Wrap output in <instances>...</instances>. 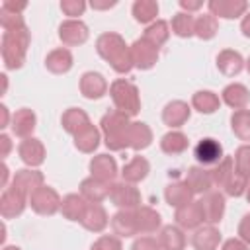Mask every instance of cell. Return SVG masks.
<instances>
[{"mask_svg": "<svg viewBox=\"0 0 250 250\" xmlns=\"http://www.w3.org/2000/svg\"><path fill=\"white\" fill-rule=\"evenodd\" d=\"M8 176H10V168H8V164L4 162V164H2V180H0V188H4V189H6V186H8Z\"/></svg>", "mask_w": 250, "mask_h": 250, "instance_id": "58", "label": "cell"}, {"mask_svg": "<svg viewBox=\"0 0 250 250\" xmlns=\"http://www.w3.org/2000/svg\"><path fill=\"white\" fill-rule=\"evenodd\" d=\"M248 180H250V178H246V176H242V174L234 172V174H232V178L227 182V186H225L223 189H225V193H227V195H230V197H240V195H244V193H246Z\"/></svg>", "mask_w": 250, "mask_h": 250, "instance_id": "46", "label": "cell"}, {"mask_svg": "<svg viewBox=\"0 0 250 250\" xmlns=\"http://www.w3.org/2000/svg\"><path fill=\"white\" fill-rule=\"evenodd\" d=\"M201 209H203V217L207 225H217L221 223L223 215H225V195L219 191H207L203 195V199H199Z\"/></svg>", "mask_w": 250, "mask_h": 250, "instance_id": "18", "label": "cell"}, {"mask_svg": "<svg viewBox=\"0 0 250 250\" xmlns=\"http://www.w3.org/2000/svg\"><path fill=\"white\" fill-rule=\"evenodd\" d=\"M188 188L193 191V195H205L207 191H211V188L215 186L213 184V174L211 170H207L205 166H191L188 168V174H186V180Z\"/></svg>", "mask_w": 250, "mask_h": 250, "instance_id": "16", "label": "cell"}, {"mask_svg": "<svg viewBox=\"0 0 250 250\" xmlns=\"http://www.w3.org/2000/svg\"><path fill=\"white\" fill-rule=\"evenodd\" d=\"M90 37L88 25L82 20H64L59 25V39L64 47H76L84 45Z\"/></svg>", "mask_w": 250, "mask_h": 250, "instance_id": "6", "label": "cell"}, {"mask_svg": "<svg viewBox=\"0 0 250 250\" xmlns=\"http://www.w3.org/2000/svg\"><path fill=\"white\" fill-rule=\"evenodd\" d=\"M88 201L80 195V193H68L62 197V203H61V215L66 219V221H76L80 223L84 219V213L88 209Z\"/></svg>", "mask_w": 250, "mask_h": 250, "instance_id": "25", "label": "cell"}, {"mask_svg": "<svg viewBox=\"0 0 250 250\" xmlns=\"http://www.w3.org/2000/svg\"><path fill=\"white\" fill-rule=\"evenodd\" d=\"M170 31L182 39H188V37H193L195 35V18L188 12H178L172 16V21H170Z\"/></svg>", "mask_w": 250, "mask_h": 250, "instance_id": "37", "label": "cell"}, {"mask_svg": "<svg viewBox=\"0 0 250 250\" xmlns=\"http://www.w3.org/2000/svg\"><path fill=\"white\" fill-rule=\"evenodd\" d=\"M221 100L223 104H227L230 109L238 111V109H246V105L250 104V92L244 84L240 82H232V84H227L221 92Z\"/></svg>", "mask_w": 250, "mask_h": 250, "instance_id": "21", "label": "cell"}, {"mask_svg": "<svg viewBox=\"0 0 250 250\" xmlns=\"http://www.w3.org/2000/svg\"><path fill=\"white\" fill-rule=\"evenodd\" d=\"M109 96L111 102L115 105L117 111L125 113L127 117H135L141 111V96H139V88L125 80V78H117L109 84Z\"/></svg>", "mask_w": 250, "mask_h": 250, "instance_id": "3", "label": "cell"}, {"mask_svg": "<svg viewBox=\"0 0 250 250\" xmlns=\"http://www.w3.org/2000/svg\"><path fill=\"white\" fill-rule=\"evenodd\" d=\"M27 203H29V199L25 195H21L20 191H16L12 188H6L2 191V197H0V215H2V219L20 217L25 211Z\"/></svg>", "mask_w": 250, "mask_h": 250, "instance_id": "15", "label": "cell"}, {"mask_svg": "<svg viewBox=\"0 0 250 250\" xmlns=\"http://www.w3.org/2000/svg\"><path fill=\"white\" fill-rule=\"evenodd\" d=\"M152 143V131L143 121H131L129 127V148L133 150H145Z\"/></svg>", "mask_w": 250, "mask_h": 250, "instance_id": "33", "label": "cell"}, {"mask_svg": "<svg viewBox=\"0 0 250 250\" xmlns=\"http://www.w3.org/2000/svg\"><path fill=\"white\" fill-rule=\"evenodd\" d=\"M117 2L115 0H111V2H98V0H92L90 2V6L94 8V10H109V8H113Z\"/></svg>", "mask_w": 250, "mask_h": 250, "instance_id": "57", "label": "cell"}, {"mask_svg": "<svg viewBox=\"0 0 250 250\" xmlns=\"http://www.w3.org/2000/svg\"><path fill=\"white\" fill-rule=\"evenodd\" d=\"M129 47H131V57H133L135 68L150 70L158 62V49L152 43H148L146 39L141 37V39L133 41V45H129Z\"/></svg>", "mask_w": 250, "mask_h": 250, "instance_id": "8", "label": "cell"}, {"mask_svg": "<svg viewBox=\"0 0 250 250\" xmlns=\"http://www.w3.org/2000/svg\"><path fill=\"white\" fill-rule=\"evenodd\" d=\"M150 172V164L145 156H133L121 170V178L127 184H139L143 182Z\"/></svg>", "mask_w": 250, "mask_h": 250, "instance_id": "29", "label": "cell"}, {"mask_svg": "<svg viewBox=\"0 0 250 250\" xmlns=\"http://www.w3.org/2000/svg\"><path fill=\"white\" fill-rule=\"evenodd\" d=\"M61 203H62V199L57 193V189L51 186H45V184L29 195V207L37 215H43V217H53L55 213H59Z\"/></svg>", "mask_w": 250, "mask_h": 250, "instance_id": "4", "label": "cell"}, {"mask_svg": "<svg viewBox=\"0 0 250 250\" xmlns=\"http://www.w3.org/2000/svg\"><path fill=\"white\" fill-rule=\"evenodd\" d=\"M29 43H31V33L27 27L2 33L0 53H2V62L8 70H18L23 66Z\"/></svg>", "mask_w": 250, "mask_h": 250, "instance_id": "1", "label": "cell"}, {"mask_svg": "<svg viewBox=\"0 0 250 250\" xmlns=\"http://www.w3.org/2000/svg\"><path fill=\"white\" fill-rule=\"evenodd\" d=\"M240 31H242L244 37H250V12L244 14V18L240 21Z\"/></svg>", "mask_w": 250, "mask_h": 250, "instance_id": "56", "label": "cell"}, {"mask_svg": "<svg viewBox=\"0 0 250 250\" xmlns=\"http://www.w3.org/2000/svg\"><path fill=\"white\" fill-rule=\"evenodd\" d=\"M236 172L234 168V158L232 156H223V160L219 164H215V168L211 170L213 174V184L219 188H225L227 182L232 178V174Z\"/></svg>", "mask_w": 250, "mask_h": 250, "instance_id": "43", "label": "cell"}, {"mask_svg": "<svg viewBox=\"0 0 250 250\" xmlns=\"http://www.w3.org/2000/svg\"><path fill=\"white\" fill-rule=\"evenodd\" d=\"M61 125H62V129L68 133V135H76V133H80L82 129H86L88 125H90V117H88V113L84 111V109H80V107H68L64 113H62V117H61Z\"/></svg>", "mask_w": 250, "mask_h": 250, "instance_id": "30", "label": "cell"}, {"mask_svg": "<svg viewBox=\"0 0 250 250\" xmlns=\"http://www.w3.org/2000/svg\"><path fill=\"white\" fill-rule=\"evenodd\" d=\"M100 141H102V131L92 123L86 129H82L80 133L74 135V146L84 154H92L98 148Z\"/></svg>", "mask_w": 250, "mask_h": 250, "instance_id": "34", "label": "cell"}, {"mask_svg": "<svg viewBox=\"0 0 250 250\" xmlns=\"http://www.w3.org/2000/svg\"><path fill=\"white\" fill-rule=\"evenodd\" d=\"M0 23H2L4 31H14V29L25 27V21H23L21 12L12 10L6 4H2V8H0Z\"/></svg>", "mask_w": 250, "mask_h": 250, "instance_id": "45", "label": "cell"}, {"mask_svg": "<svg viewBox=\"0 0 250 250\" xmlns=\"http://www.w3.org/2000/svg\"><path fill=\"white\" fill-rule=\"evenodd\" d=\"M10 150H12V139L6 133H2L0 135V156L6 158L10 154Z\"/></svg>", "mask_w": 250, "mask_h": 250, "instance_id": "54", "label": "cell"}, {"mask_svg": "<svg viewBox=\"0 0 250 250\" xmlns=\"http://www.w3.org/2000/svg\"><path fill=\"white\" fill-rule=\"evenodd\" d=\"M221 105V100L215 92L211 90H197L193 96H191V107L203 115H211L219 109Z\"/></svg>", "mask_w": 250, "mask_h": 250, "instance_id": "35", "label": "cell"}, {"mask_svg": "<svg viewBox=\"0 0 250 250\" xmlns=\"http://www.w3.org/2000/svg\"><path fill=\"white\" fill-rule=\"evenodd\" d=\"M78 88H80V94L86 98V100H100L107 94V80L104 78V74L100 72H94V70H88L80 76V82H78Z\"/></svg>", "mask_w": 250, "mask_h": 250, "instance_id": "11", "label": "cell"}, {"mask_svg": "<svg viewBox=\"0 0 250 250\" xmlns=\"http://www.w3.org/2000/svg\"><path fill=\"white\" fill-rule=\"evenodd\" d=\"M158 242H160L162 250H184L186 234L178 225H166L158 232Z\"/></svg>", "mask_w": 250, "mask_h": 250, "instance_id": "32", "label": "cell"}, {"mask_svg": "<svg viewBox=\"0 0 250 250\" xmlns=\"http://www.w3.org/2000/svg\"><path fill=\"white\" fill-rule=\"evenodd\" d=\"M90 176L96 180H102L105 184H113L117 178V162L109 154H96L90 160Z\"/></svg>", "mask_w": 250, "mask_h": 250, "instance_id": "17", "label": "cell"}, {"mask_svg": "<svg viewBox=\"0 0 250 250\" xmlns=\"http://www.w3.org/2000/svg\"><path fill=\"white\" fill-rule=\"evenodd\" d=\"M18 154L21 158V162L27 166V168H37L45 162V156H47V150L43 146V143L35 137H29V139H23L20 145H18Z\"/></svg>", "mask_w": 250, "mask_h": 250, "instance_id": "12", "label": "cell"}, {"mask_svg": "<svg viewBox=\"0 0 250 250\" xmlns=\"http://www.w3.org/2000/svg\"><path fill=\"white\" fill-rule=\"evenodd\" d=\"M191 244L195 250H217L221 244V232L215 225H201L195 229Z\"/></svg>", "mask_w": 250, "mask_h": 250, "instance_id": "22", "label": "cell"}, {"mask_svg": "<svg viewBox=\"0 0 250 250\" xmlns=\"http://www.w3.org/2000/svg\"><path fill=\"white\" fill-rule=\"evenodd\" d=\"M244 195H246V201L250 203V180H248V188H246V193Z\"/></svg>", "mask_w": 250, "mask_h": 250, "instance_id": "59", "label": "cell"}, {"mask_svg": "<svg viewBox=\"0 0 250 250\" xmlns=\"http://www.w3.org/2000/svg\"><path fill=\"white\" fill-rule=\"evenodd\" d=\"M193 156L199 166H215L223 160V145L213 137H205L195 145Z\"/></svg>", "mask_w": 250, "mask_h": 250, "instance_id": "9", "label": "cell"}, {"mask_svg": "<svg viewBox=\"0 0 250 250\" xmlns=\"http://www.w3.org/2000/svg\"><path fill=\"white\" fill-rule=\"evenodd\" d=\"M10 123H12V115H10L8 107L2 104V105H0V129L10 127Z\"/></svg>", "mask_w": 250, "mask_h": 250, "instance_id": "55", "label": "cell"}, {"mask_svg": "<svg viewBox=\"0 0 250 250\" xmlns=\"http://www.w3.org/2000/svg\"><path fill=\"white\" fill-rule=\"evenodd\" d=\"M80 195L88 201V203H102L104 199L109 197V184L96 180L94 176L84 178L80 182Z\"/></svg>", "mask_w": 250, "mask_h": 250, "instance_id": "24", "label": "cell"}, {"mask_svg": "<svg viewBox=\"0 0 250 250\" xmlns=\"http://www.w3.org/2000/svg\"><path fill=\"white\" fill-rule=\"evenodd\" d=\"M238 238L240 240H244L248 246H250V213H246L242 219H240V223H238Z\"/></svg>", "mask_w": 250, "mask_h": 250, "instance_id": "51", "label": "cell"}, {"mask_svg": "<svg viewBox=\"0 0 250 250\" xmlns=\"http://www.w3.org/2000/svg\"><path fill=\"white\" fill-rule=\"evenodd\" d=\"M189 115H191V107H189L186 102H182V100H172V102H168V104L164 105V109H162V123L168 125V127L174 131V129L184 127V125L188 123Z\"/></svg>", "mask_w": 250, "mask_h": 250, "instance_id": "14", "label": "cell"}, {"mask_svg": "<svg viewBox=\"0 0 250 250\" xmlns=\"http://www.w3.org/2000/svg\"><path fill=\"white\" fill-rule=\"evenodd\" d=\"M35 125H37V117L35 113L29 109V107H21L18 109L16 113H12V123H10V129L16 137H20L21 141L23 139H29L35 131Z\"/></svg>", "mask_w": 250, "mask_h": 250, "instance_id": "19", "label": "cell"}, {"mask_svg": "<svg viewBox=\"0 0 250 250\" xmlns=\"http://www.w3.org/2000/svg\"><path fill=\"white\" fill-rule=\"evenodd\" d=\"M188 137L182 133V131H168L162 139H160V150L164 154H170V156H176V154H182L188 150Z\"/></svg>", "mask_w": 250, "mask_h": 250, "instance_id": "36", "label": "cell"}, {"mask_svg": "<svg viewBox=\"0 0 250 250\" xmlns=\"http://www.w3.org/2000/svg\"><path fill=\"white\" fill-rule=\"evenodd\" d=\"M131 12H133L135 21L150 25L152 21H156V16H158V4H156L154 0H135Z\"/></svg>", "mask_w": 250, "mask_h": 250, "instance_id": "40", "label": "cell"}, {"mask_svg": "<svg viewBox=\"0 0 250 250\" xmlns=\"http://www.w3.org/2000/svg\"><path fill=\"white\" fill-rule=\"evenodd\" d=\"M131 250H162L158 238H152V236H141L133 242Z\"/></svg>", "mask_w": 250, "mask_h": 250, "instance_id": "50", "label": "cell"}, {"mask_svg": "<svg viewBox=\"0 0 250 250\" xmlns=\"http://www.w3.org/2000/svg\"><path fill=\"white\" fill-rule=\"evenodd\" d=\"M107 223H109L107 213L100 203H90L84 213V219L80 221V225L90 232H102L107 227Z\"/></svg>", "mask_w": 250, "mask_h": 250, "instance_id": "31", "label": "cell"}, {"mask_svg": "<svg viewBox=\"0 0 250 250\" xmlns=\"http://www.w3.org/2000/svg\"><path fill=\"white\" fill-rule=\"evenodd\" d=\"M174 219H176V225L182 230H195V229H199L205 223L203 209H201V203L199 201H191V203L176 209Z\"/></svg>", "mask_w": 250, "mask_h": 250, "instance_id": "13", "label": "cell"}, {"mask_svg": "<svg viewBox=\"0 0 250 250\" xmlns=\"http://www.w3.org/2000/svg\"><path fill=\"white\" fill-rule=\"evenodd\" d=\"M250 246L244 242V240H240V238H229V240H225L223 242V246H221V250H248Z\"/></svg>", "mask_w": 250, "mask_h": 250, "instance_id": "52", "label": "cell"}, {"mask_svg": "<svg viewBox=\"0 0 250 250\" xmlns=\"http://www.w3.org/2000/svg\"><path fill=\"white\" fill-rule=\"evenodd\" d=\"M109 201L119 209H137L141 207V191L135 184L113 182L109 186Z\"/></svg>", "mask_w": 250, "mask_h": 250, "instance_id": "5", "label": "cell"}, {"mask_svg": "<svg viewBox=\"0 0 250 250\" xmlns=\"http://www.w3.org/2000/svg\"><path fill=\"white\" fill-rule=\"evenodd\" d=\"M121 45H125V39L115 31H105L96 39V51L104 61H107V57Z\"/></svg>", "mask_w": 250, "mask_h": 250, "instance_id": "41", "label": "cell"}, {"mask_svg": "<svg viewBox=\"0 0 250 250\" xmlns=\"http://www.w3.org/2000/svg\"><path fill=\"white\" fill-rule=\"evenodd\" d=\"M234 168L238 174L250 178V145H242L234 152Z\"/></svg>", "mask_w": 250, "mask_h": 250, "instance_id": "47", "label": "cell"}, {"mask_svg": "<svg viewBox=\"0 0 250 250\" xmlns=\"http://www.w3.org/2000/svg\"><path fill=\"white\" fill-rule=\"evenodd\" d=\"M201 6H203V0H180V8H182V12H188V14L197 12Z\"/></svg>", "mask_w": 250, "mask_h": 250, "instance_id": "53", "label": "cell"}, {"mask_svg": "<svg viewBox=\"0 0 250 250\" xmlns=\"http://www.w3.org/2000/svg\"><path fill=\"white\" fill-rule=\"evenodd\" d=\"M2 250H21V248L20 246H4Z\"/></svg>", "mask_w": 250, "mask_h": 250, "instance_id": "60", "label": "cell"}, {"mask_svg": "<svg viewBox=\"0 0 250 250\" xmlns=\"http://www.w3.org/2000/svg\"><path fill=\"white\" fill-rule=\"evenodd\" d=\"M107 62H109V66H111L117 74H127V72H131V70L135 68L133 57H131V47H129L127 43L121 45L119 49H115V51L107 57Z\"/></svg>", "mask_w": 250, "mask_h": 250, "instance_id": "38", "label": "cell"}, {"mask_svg": "<svg viewBox=\"0 0 250 250\" xmlns=\"http://www.w3.org/2000/svg\"><path fill=\"white\" fill-rule=\"evenodd\" d=\"M246 70H248V74H250V57H248V61H246Z\"/></svg>", "mask_w": 250, "mask_h": 250, "instance_id": "61", "label": "cell"}, {"mask_svg": "<svg viewBox=\"0 0 250 250\" xmlns=\"http://www.w3.org/2000/svg\"><path fill=\"white\" fill-rule=\"evenodd\" d=\"M219 31V20L213 16V14H201L199 18H195V37L203 39V41H209L217 35Z\"/></svg>", "mask_w": 250, "mask_h": 250, "instance_id": "42", "label": "cell"}, {"mask_svg": "<svg viewBox=\"0 0 250 250\" xmlns=\"http://www.w3.org/2000/svg\"><path fill=\"white\" fill-rule=\"evenodd\" d=\"M143 39H146L148 43H152L156 49H160L168 39H170V23L164 20H156L150 25H146Z\"/></svg>", "mask_w": 250, "mask_h": 250, "instance_id": "39", "label": "cell"}, {"mask_svg": "<svg viewBox=\"0 0 250 250\" xmlns=\"http://www.w3.org/2000/svg\"><path fill=\"white\" fill-rule=\"evenodd\" d=\"M135 219H137L139 234H150V232H156L158 229H162L160 213L154 211L152 207H146V205L137 207L135 209Z\"/></svg>", "mask_w": 250, "mask_h": 250, "instance_id": "26", "label": "cell"}, {"mask_svg": "<svg viewBox=\"0 0 250 250\" xmlns=\"http://www.w3.org/2000/svg\"><path fill=\"white\" fill-rule=\"evenodd\" d=\"M129 127H131V117H127L117 109L107 111L100 121V131L104 135L105 146L115 152L129 148Z\"/></svg>", "mask_w": 250, "mask_h": 250, "instance_id": "2", "label": "cell"}, {"mask_svg": "<svg viewBox=\"0 0 250 250\" xmlns=\"http://www.w3.org/2000/svg\"><path fill=\"white\" fill-rule=\"evenodd\" d=\"M90 250H123V246H121L119 236H115V234H102L90 246Z\"/></svg>", "mask_w": 250, "mask_h": 250, "instance_id": "49", "label": "cell"}, {"mask_svg": "<svg viewBox=\"0 0 250 250\" xmlns=\"http://www.w3.org/2000/svg\"><path fill=\"white\" fill-rule=\"evenodd\" d=\"M111 229H113V234L119 238H131V236L139 234L135 209H119L111 217Z\"/></svg>", "mask_w": 250, "mask_h": 250, "instance_id": "20", "label": "cell"}, {"mask_svg": "<svg viewBox=\"0 0 250 250\" xmlns=\"http://www.w3.org/2000/svg\"><path fill=\"white\" fill-rule=\"evenodd\" d=\"M209 14H213L217 20H236V18H244V14L248 12V2L246 0H209L207 2Z\"/></svg>", "mask_w": 250, "mask_h": 250, "instance_id": "10", "label": "cell"}, {"mask_svg": "<svg viewBox=\"0 0 250 250\" xmlns=\"http://www.w3.org/2000/svg\"><path fill=\"white\" fill-rule=\"evenodd\" d=\"M72 64H74V59H72V53L66 47L53 49L45 57V68L53 74H66L72 68Z\"/></svg>", "mask_w": 250, "mask_h": 250, "instance_id": "23", "label": "cell"}, {"mask_svg": "<svg viewBox=\"0 0 250 250\" xmlns=\"http://www.w3.org/2000/svg\"><path fill=\"white\" fill-rule=\"evenodd\" d=\"M61 10L68 20H78V16L84 14L86 2L84 0H61Z\"/></svg>", "mask_w": 250, "mask_h": 250, "instance_id": "48", "label": "cell"}, {"mask_svg": "<svg viewBox=\"0 0 250 250\" xmlns=\"http://www.w3.org/2000/svg\"><path fill=\"white\" fill-rule=\"evenodd\" d=\"M244 59L238 51L234 49H223L219 55H217V68L219 72H223L225 76H236L242 72L244 68Z\"/></svg>", "mask_w": 250, "mask_h": 250, "instance_id": "27", "label": "cell"}, {"mask_svg": "<svg viewBox=\"0 0 250 250\" xmlns=\"http://www.w3.org/2000/svg\"><path fill=\"white\" fill-rule=\"evenodd\" d=\"M164 199H166V203L170 207L180 209V207H184V205L193 201V191L188 188L186 182H172L164 189Z\"/></svg>", "mask_w": 250, "mask_h": 250, "instance_id": "28", "label": "cell"}, {"mask_svg": "<svg viewBox=\"0 0 250 250\" xmlns=\"http://www.w3.org/2000/svg\"><path fill=\"white\" fill-rule=\"evenodd\" d=\"M230 129L240 141H250V111L238 109L230 115Z\"/></svg>", "mask_w": 250, "mask_h": 250, "instance_id": "44", "label": "cell"}, {"mask_svg": "<svg viewBox=\"0 0 250 250\" xmlns=\"http://www.w3.org/2000/svg\"><path fill=\"white\" fill-rule=\"evenodd\" d=\"M43 172H39L37 168H21L18 170L14 176H12V182H10V188L20 191L21 195H25L29 199V195L43 186Z\"/></svg>", "mask_w": 250, "mask_h": 250, "instance_id": "7", "label": "cell"}]
</instances>
